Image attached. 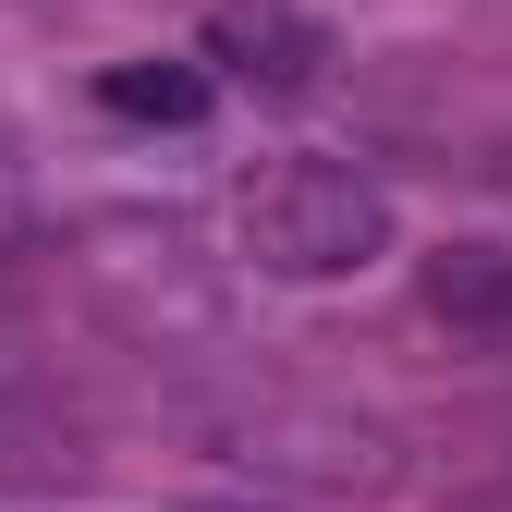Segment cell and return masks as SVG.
<instances>
[{
    "label": "cell",
    "instance_id": "cell-1",
    "mask_svg": "<svg viewBox=\"0 0 512 512\" xmlns=\"http://www.w3.org/2000/svg\"><path fill=\"white\" fill-rule=\"evenodd\" d=\"M244 256L269 281H342V269H378L391 256V196L354 171V159H269L232 208Z\"/></svg>",
    "mask_w": 512,
    "mask_h": 512
},
{
    "label": "cell",
    "instance_id": "cell-2",
    "mask_svg": "<svg viewBox=\"0 0 512 512\" xmlns=\"http://www.w3.org/2000/svg\"><path fill=\"white\" fill-rule=\"evenodd\" d=\"M208 61L232 86H269V98H305L330 74V25L293 13V0H220L208 13Z\"/></svg>",
    "mask_w": 512,
    "mask_h": 512
},
{
    "label": "cell",
    "instance_id": "cell-3",
    "mask_svg": "<svg viewBox=\"0 0 512 512\" xmlns=\"http://www.w3.org/2000/svg\"><path fill=\"white\" fill-rule=\"evenodd\" d=\"M427 305L476 342H512V244H439L427 256Z\"/></svg>",
    "mask_w": 512,
    "mask_h": 512
},
{
    "label": "cell",
    "instance_id": "cell-4",
    "mask_svg": "<svg viewBox=\"0 0 512 512\" xmlns=\"http://www.w3.org/2000/svg\"><path fill=\"white\" fill-rule=\"evenodd\" d=\"M98 110H122V122H196L208 110V74H196V61H110Z\"/></svg>",
    "mask_w": 512,
    "mask_h": 512
},
{
    "label": "cell",
    "instance_id": "cell-5",
    "mask_svg": "<svg viewBox=\"0 0 512 512\" xmlns=\"http://www.w3.org/2000/svg\"><path fill=\"white\" fill-rule=\"evenodd\" d=\"M500 196H512V159H500Z\"/></svg>",
    "mask_w": 512,
    "mask_h": 512
}]
</instances>
